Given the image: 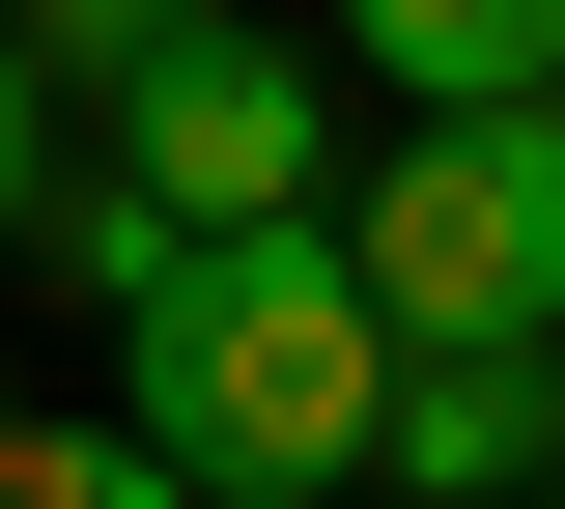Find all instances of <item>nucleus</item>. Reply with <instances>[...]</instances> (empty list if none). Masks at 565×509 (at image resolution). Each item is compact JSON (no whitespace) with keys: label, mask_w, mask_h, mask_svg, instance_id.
<instances>
[{"label":"nucleus","mask_w":565,"mask_h":509,"mask_svg":"<svg viewBox=\"0 0 565 509\" xmlns=\"http://www.w3.org/2000/svg\"><path fill=\"white\" fill-rule=\"evenodd\" d=\"M114 425L170 453L199 509H340V481H396V311H367V255H340V226H199Z\"/></svg>","instance_id":"f257e3e1"},{"label":"nucleus","mask_w":565,"mask_h":509,"mask_svg":"<svg viewBox=\"0 0 565 509\" xmlns=\"http://www.w3.org/2000/svg\"><path fill=\"white\" fill-rule=\"evenodd\" d=\"M0 453H29V396H0Z\"/></svg>","instance_id":"1a4fd4ad"},{"label":"nucleus","mask_w":565,"mask_h":509,"mask_svg":"<svg viewBox=\"0 0 565 509\" xmlns=\"http://www.w3.org/2000/svg\"><path fill=\"white\" fill-rule=\"evenodd\" d=\"M396 509H565V368H396Z\"/></svg>","instance_id":"20e7f679"},{"label":"nucleus","mask_w":565,"mask_h":509,"mask_svg":"<svg viewBox=\"0 0 565 509\" xmlns=\"http://www.w3.org/2000/svg\"><path fill=\"white\" fill-rule=\"evenodd\" d=\"M141 226H340V57L311 29H199V57L114 114Z\"/></svg>","instance_id":"7ed1b4c3"},{"label":"nucleus","mask_w":565,"mask_h":509,"mask_svg":"<svg viewBox=\"0 0 565 509\" xmlns=\"http://www.w3.org/2000/svg\"><path fill=\"white\" fill-rule=\"evenodd\" d=\"M0 29H29V85H57V114H141V85L199 57L226 0H0Z\"/></svg>","instance_id":"423d86ee"},{"label":"nucleus","mask_w":565,"mask_h":509,"mask_svg":"<svg viewBox=\"0 0 565 509\" xmlns=\"http://www.w3.org/2000/svg\"><path fill=\"white\" fill-rule=\"evenodd\" d=\"M29 199H57V85H29V29H0V255H29Z\"/></svg>","instance_id":"6e6552de"},{"label":"nucleus","mask_w":565,"mask_h":509,"mask_svg":"<svg viewBox=\"0 0 565 509\" xmlns=\"http://www.w3.org/2000/svg\"><path fill=\"white\" fill-rule=\"evenodd\" d=\"M340 255L396 368H565V114H396V170H340Z\"/></svg>","instance_id":"f03ea898"},{"label":"nucleus","mask_w":565,"mask_h":509,"mask_svg":"<svg viewBox=\"0 0 565 509\" xmlns=\"http://www.w3.org/2000/svg\"><path fill=\"white\" fill-rule=\"evenodd\" d=\"M0 509H199V481H170L141 425H29V453H0Z\"/></svg>","instance_id":"0eeeda50"},{"label":"nucleus","mask_w":565,"mask_h":509,"mask_svg":"<svg viewBox=\"0 0 565 509\" xmlns=\"http://www.w3.org/2000/svg\"><path fill=\"white\" fill-rule=\"evenodd\" d=\"M340 85H396V114H537L565 0H340Z\"/></svg>","instance_id":"39448f33"}]
</instances>
